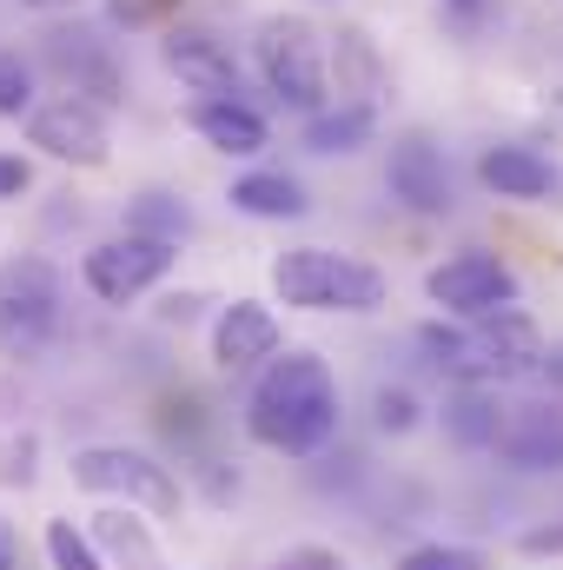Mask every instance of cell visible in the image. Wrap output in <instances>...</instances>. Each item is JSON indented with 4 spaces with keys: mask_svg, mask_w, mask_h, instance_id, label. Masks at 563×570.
<instances>
[{
    "mask_svg": "<svg viewBox=\"0 0 563 570\" xmlns=\"http://www.w3.org/2000/svg\"><path fill=\"white\" fill-rule=\"evenodd\" d=\"M27 140L47 159H60V166H107V120L80 94H60V100L33 107L27 114Z\"/></svg>",
    "mask_w": 563,
    "mask_h": 570,
    "instance_id": "cell-9",
    "label": "cell"
},
{
    "mask_svg": "<svg viewBox=\"0 0 563 570\" xmlns=\"http://www.w3.org/2000/svg\"><path fill=\"white\" fill-rule=\"evenodd\" d=\"M60 332V273L47 259H0V358L27 365Z\"/></svg>",
    "mask_w": 563,
    "mask_h": 570,
    "instance_id": "cell-6",
    "label": "cell"
},
{
    "mask_svg": "<svg viewBox=\"0 0 563 570\" xmlns=\"http://www.w3.org/2000/svg\"><path fill=\"white\" fill-rule=\"evenodd\" d=\"M186 127L213 146V153H233V159H246V153H259V146L273 140L266 134V114L246 107V100H192Z\"/></svg>",
    "mask_w": 563,
    "mask_h": 570,
    "instance_id": "cell-16",
    "label": "cell"
},
{
    "mask_svg": "<svg viewBox=\"0 0 563 570\" xmlns=\"http://www.w3.org/2000/svg\"><path fill=\"white\" fill-rule=\"evenodd\" d=\"M511 412L497 405V385H451L444 392V438L457 451H497Z\"/></svg>",
    "mask_w": 563,
    "mask_h": 570,
    "instance_id": "cell-15",
    "label": "cell"
},
{
    "mask_svg": "<svg viewBox=\"0 0 563 570\" xmlns=\"http://www.w3.org/2000/svg\"><path fill=\"white\" fill-rule=\"evenodd\" d=\"M159 570H166V564H159Z\"/></svg>",
    "mask_w": 563,
    "mask_h": 570,
    "instance_id": "cell-29",
    "label": "cell"
},
{
    "mask_svg": "<svg viewBox=\"0 0 563 570\" xmlns=\"http://www.w3.org/2000/svg\"><path fill=\"white\" fill-rule=\"evenodd\" d=\"M159 53H166V67H172L199 100H239V67H233V53H226L219 33H206V27H172V33L159 40Z\"/></svg>",
    "mask_w": 563,
    "mask_h": 570,
    "instance_id": "cell-12",
    "label": "cell"
},
{
    "mask_svg": "<svg viewBox=\"0 0 563 570\" xmlns=\"http://www.w3.org/2000/svg\"><path fill=\"white\" fill-rule=\"evenodd\" d=\"M20 114H33V67L13 47H0V120H20Z\"/></svg>",
    "mask_w": 563,
    "mask_h": 570,
    "instance_id": "cell-21",
    "label": "cell"
},
{
    "mask_svg": "<svg viewBox=\"0 0 563 570\" xmlns=\"http://www.w3.org/2000/svg\"><path fill=\"white\" fill-rule=\"evenodd\" d=\"M497 458L511 471H563V412L557 405H524L497 438Z\"/></svg>",
    "mask_w": 563,
    "mask_h": 570,
    "instance_id": "cell-14",
    "label": "cell"
},
{
    "mask_svg": "<svg viewBox=\"0 0 563 570\" xmlns=\"http://www.w3.org/2000/svg\"><path fill=\"white\" fill-rule=\"evenodd\" d=\"M253 60L266 73V87L279 94L285 107L298 114H318L332 80H325V33L298 13H266L259 20V40H253Z\"/></svg>",
    "mask_w": 563,
    "mask_h": 570,
    "instance_id": "cell-5",
    "label": "cell"
},
{
    "mask_svg": "<svg viewBox=\"0 0 563 570\" xmlns=\"http://www.w3.org/2000/svg\"><path fill=\"white\" fill-rule=\"evenodd\" d=\"M385 186H392V199H405L412 213H431V219H444V213L457 206V186H451V159H444V146H431L424 134H405V140L392 146Z\"/></svg>",
    "mask_w": 563,
    "mask_h": 570,
    "instance_id": "cell-11",
    "label": "cell"
},
{
    "mask_svg": "<svg viewBox=\"0 0 563 570\" xmlns=\"http://www.w3.org/2000/svg\"><path fill=\"white\" fill-rule=\"evenodd\" d=\"M0 570H20V531L0 518Z\"/></svg>",
    "mask_w": 563,
    "mask_h": 570,
    "instance_id": "cell-26",
    "label": "cell"
},
{
    "mask_svg": "<svg viewBox=\"0 0 563 570\" xmlns=\"http://www.w3.org/2000/svg\"><path fill=\"white\" fill-rule=\"evenodd\" d=\"M537 379H551V392H563V345L544 352V372H537Z\"/></svg>",
    "mask_w": 563,
    "mask_h": 570,
    "instance_id": "cell-27",
    "label": "cell"
},
{
    "mask_svg": "<svg viewBox=\"0 0 563 570\" xmlns=\"http://www.w3.org/2000/svg\"><path fill=\"white\" fill-rule=\"evenodd\" d=\"M172 259H179V246H166V239H146V233H120V239H100L87 259H80V279L93 298H107V305H134L140 292L172 273Z\"/></svg>",
    "mask_w": 563,
    "mask_h": 570,
    "instance_id": "cell-7",
    "label": "cell"
},
{
    "mask_svg": "<svg viewBox=\"0 0 563 570\" xmlns=\"http://www.w3.org/2000/svg\"><path fill=\"white\" fill-rule=\"evenodd\" d=\"M372 419H378V431H385V438H405V431H418L424 405H418V392H412V385H378Z\"/></svg>",
    "mask_w": 563,
    "mask_h": 570,
    "instance_id": "cell-20",
    "label": "cell"
},
{
    "mask_svg": "<svg viewBox=\"0 0 563 570\" xmlns=\"http://www.w3.org/2000/svg\"><path fill=\"white\" fill-rule=\"evenodd\" d=\"M372 134H378V114H372V100L318 107V114L305 120V146H312V153H325V159H338V153H358Z\"/></svg>",
    "mask_w": 563,
    "mask_h": 570,
    "instance_id": "cell-17",
    "label": "cell"
},
{
    "mask_svg": "<svg viewBox=\"0 0 563 570\" xmlns=\"http://www.w3.org/2000/svg\"><path fill=\"white\" fill-rule=\"evenodd\" d=\"M477 179L497 193V199H524V206H551L563 193V173L537 153V146H484L477 153Z\"/></svg>",
    "mask_w": 563,
    "mask_h": 570,
    "instance_id": "cell-13",
    "label": "cell"
},
{
    "mask_svg": "<svg viewBox=\"0 0 563 570\" xmlns=\"http://www.w3.org/2000/svg\"><path fill=\"white\" fill-rule=\"evenodd\" d=\"M273 292L279 305L298 312H378L385 305V273L352 259V253H325V246H298L273 259Z\"/></svg>",
    "mask_w": 563,
    "mask_h": 570,
    "instance_id": "cell-3",
    "label": "cell"
},
{
    "mask_svg": "<svg viewBox=\"0 0 563 570\" xmlns=\"http://www.w3.org/2000/svg\"><path fill=\"white\" fill-rule=\"evenodd\" d=\"M444 7H451V13H457V20H477V13H484V7H491V0H444Z\"/></svg>",
    "mask_w": 563,
    "mask_h": 570,
    "instance_id": "cell-28",
    "label": "cell"
},
{
    "mask_svg": "<svg viewBox=\"0 0 563 570\" xmlns=\"http://www.w3.org/2000/svg\"><path fill=\"white\" fill-rule=\"evenodd\" d=\"M398 570H484V558L464 551V544H412L398 558Z\"/></svg>",
    "mask_w": 563,
    "mask_h": 570,
    "instance_id": "cell-22",
    "label": "cell"
},
{
    "mask_svg": "<svg viewBox=\"0 0 563 570\" xmlns=\"http://www.w3.org/2000/svg\"><path fill=\"white\" fill-rule=\"evenodd\" d=\"M285 332H279V312L259 305V298H233L219 305L213 318V365L219 372H266L279 358Z\"/></svg>",
    "mask_w": 563,
    "mask_h": 570,
    "instance_id": "cell-10",
    "label": "cell"
},
{
    "mask_svg": "<svg viewBox=\"0 0 563 570\" xmlns=\"http://www.w3.org/2000/svg\"><path fill=\"white\" fill-rule=\"evenodd\" d=\"M246 431L253 444L285 451V458H318L338 438V379L318 352H285L259 372L246 399Z\"/></svg>",
    "mask_w": 563,
    "mask_h": 570,
    "instance_id": "cell-1",
    "label": "cell"
},
{
    "mask_svg": "<svg viewBox=\"0 0 563 570\" xmlns=\"http://www.w3.org/2000/svg\"><path fill=\"white\" fill-rule=\"evenodd\" d=\"M27 186H33V166L20 153H0V199H20Z\"/></svg>",
    "mask_w": 563,
    "mask_h": 570,
    "instance_id": "cell-25",
    "label": "cell"
},
{
    "mask_svg": "<svg viewBox=\"0 0 563 570\" xmlns=\"http://www.w3.org/2000/svg\"><path fill=\"white\" fill-rule=\"evenodd\" d=\"M424 358L437 372H451L457 385H511V379H537L544 372V332L531 312L504 305V312H484V318H457V325H424L418 332Z\"/></svg>",
    "mask_w": 563,
    "mask_h": 570,
    "instance_id": "cell-2",
    "label": "cell"
},
{
    "mask_svg": "<svg viewBox=\"0 0 563 570\" xmlns=\"http://www.w3.org/2000/svg\"><path fill=\"white\" fill-rule=\"evenodd\" d=\"M424 298L444 318H484V312L517 305V273L497 253H451L444 266L424 273Z\"/></svg>",
    "mask_w": 563,
    "mask_h": 570,
    "instance_id": "cell-8",
    "label": "cell"
},
{
    "mask_svg": "<svg viewBox=\"0 0 563 570\" xmlns=\"http://www.w3.org/2000/svg\"><path fill=\"white\" fill-rule=\"evenodd\" d=\"M40 544H47V564H53V570H107L100 544H93V531H80L73 518H53Z\"/></svg>",
    "mask_w": 563,
    "mask_h": 570,
    "instance_id": "cell-19",
    "label": "cell"
},
{
    "mask_svg": "<svg viewBox=\"0 0 563 570\" xmlns=\"http://www.w3.org/2000/svg\"><path fill=\"white\" fill-rule=\"evenodd\" d=\"M226 199L246 219H305V186L292 173H239Z\"/></svg>",
    "mask_w": 563,
    "mask_h": 570,
    "instance_id": "cell-18",
    "label": "cell"
},
{
    "mask_svg": "<svg viewBox=\"0 0 563 570\" xmlns=\"http://www.w3.org/2000/svg\"><path fill=\"white\" fill-rule=\"evenodd\" d=\"M67 471L80 491H93L107 504H134L146 518H179V504H186L179 478L152 451H134V444H87V451H73Z\"/></svg>",
    "mask_w": 563,
    "mask_h": 570,
    "instance_id": "cell-4",
    "label": "cell"
},
{
    "mask_svg": "<svg viewBox=\"0 0 563 570\" xmlns=\"http://www.w3.org/2000/svg\"><path fill=\"white\" fill-rule=\"evenodd\" d=\"M279 570H352V564H345V551H332V544H292L279 558Z\"/></svg>",
    "mask_w": 563,
    "mask_h": 570,
    "instance_id": "cell-23",
    "label": "cell"
},
{
    "mask_svg": "<svg viewBox=\"0 0 563 570\" xmlns=\"http://www.w3.org/2000/svg\"><path fill=\"white\" fill-rule=\"evenodd\" d=\"M517 551H524V558H563V518L517 531Z\"/></svg>",
    "mask_w": 563,
    "mask_h": 570,
    "instance_id": "cell-24",
    "label": "cell"
}]
</instances>
